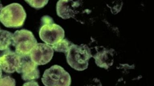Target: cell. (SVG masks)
Masks as SVG:
<instances>
[{
	"mask_svg": "<svg viewBox=\"0 0 154 86\" xmlns=\"http://www.w3.org/2000/svg\"><path fill=\"white\" fill-rule=\"evenodd\" d=\"M26 12L23 6L13 3L3 7L0 12V21L8 28H19L23 25L26 19Z\"/></svg>",
	"mask_w": 154,
	"mask_h": 86,
	"instance_id": "cell-1",
	"label": "cell"
},
{
	"mask_svg": "<svg viewBox=\"0 0 154 86\" xmlns=\"http://www.w3.org/2000/svg\"><path fill=\"white\" fill-rule=\"evenodd\" d=\"M41 21L39 37L46 44L52 46L63 39L64 30L59 25L54 23L51 17L44 16L41 19Z\"/></svg>",
	"mask_w": 154,
	"mask_h": 86,
	"instance_id": "cell-2",
	"label": "cell"
},
{
	"mask_svg": "<svg viewBox=\"0 0 154 86\" xmlns=\"http://www.w3.org/2000/svg\"><path fill=\"white\" fill-rule=\"evenodd\" d=\"M67 63L73 69L83 70L87 69L89 59L91 57L90 51L87 45L72 44L66 53Z\"/></svg>",
	"mask_w": 154,
	"mask_h": 86,
	"instance_id": "cell-3",
	"label": "cell"
},
{
	"mask_svg": "<svg viewBox=\"0 0 154 86\" xmlns=\"http://www.w3.org/2000/svg\"><path fill=\"white\" fill-rule=\"evenodd\" d=\"M37 44V39L32 32L28 30H18L13 34L12 45L15 47V52L19 56L30 55Z\"/></svg>",
	"mask_w": 154,
	"mask_h": 86,
	"instance_id": "cell-4",
	"label": "cell"
},
{
	"mask_svg": "<svg viewBox=\"0 0 154 86\" xmlns=\"http://www.w3.org/2000/svg\"><path fill=\"white\" fill-rule=\"evenodd\" d=\"M45 86H70L71 78L69 73L62 67L52 66L44 71L42 78Z\"/></svg>",
	"mask_w": 154,
	"mask_h": 86,
	"instance_id": "cell-5",
	"label": "cell"
},
{
	"mask_svg": "<svg viewBox=\"0 0 154 86\" xmlns=\"http://www.w3.org/2000/svg\"><path fill=\"white\" fill-rule=\"evenodd\" d=\"M20 61L16 71L21 74L22 79L25 81L37 79L40 77L38 65L31 60L30 55L20 56Z\"/></svg>",
	"mask_w": 154,
	"mask_h": 86,
	"instance_id": "cell-6",
	"label": "cell"
},
{
	"mask_svg": "<svg viewBox=\"0 0 154 86\" xmlns=\"http://www.w3.org/2000/svg\"><path fill=\"white\" fill-rule=\"evenodd\" d=\"M54 51L51 46L45 44H36L30 53L31 60L37 65H44L49 63L54 56Z\"/></svg>",
	"mask_w": 154,
	"mask_h": 86,
	"instance_id": "cell-7",
	"label": "cell"
},
{
	"mask_svg": "<svg viewBox=\"0 0 154 86\" xmlns=\"http://www.w3.org/2000/svg\"><path fill=\"white\" fill-rule=\"evenodd\" d=\"M20 61V56L8 49L0 56V67L5 72L12 73L16 71Z\"/></svg>",
	"mask_w": 154,
	"mask_h": 86,
	"instance_id": "cell-8",
	"label": "cell"
},
{
	"mask_svg": "<svg viewBox=\"0 0 154 86\" xmlns=\"http://www.w3.org/2000/svg\"><path fill=\"white\" fill-rule=\"evenodd\" d=\"M79 6L77 1H59L57 3V14L58 16L64 19L73 17L75 13V8Z\"/></svg>",
	"mask_w": 154,
	"mask_h": 86,
	"instance_id": "cell-9",
	"label": "cell"
},
{
	"mask_svg": "<svg viewBox=\"0 0 154 86\" xmlns=\"http://www.w3.org/2000/svg\"><path fill=\"white\" fill-rule=\"evenodd\" d=\"M13 33L9 31L0 30V51H5L9 49L12 44Z\"/></svg>",
	"mask_w": 154,
	"mask_h": 86,
	"instance_id": "cell-10",
	"label": "cell"
},
{
	"mask_svg": "<svg viewBox=\"0 0 154 86\" xmlns=\"http://www.w3.org/2000/svg\"><path fill=\"white\" fill-rule=\"evenodd\" d=\"M72 44V43L67 39H63L59 42L52 45V47L56 52H63L66 54Z\"/></svg>",
	"mask_w": 154,
	"mask_h": 86,
	"instance_id": "cell-11",
	"label": "cell"
},
{
	"mask_svg": "<svg viewBox=\"0 0 154 86\" xmlns=\"http://www.w3.org/2000/svg\"><path fill=\"white\" fill-rule=\"evenodd\" d=\"M31 7L38 10L43 8L48 4V1H25Z\"/></svg>",
	"mask_w": 154,
	"mask_h": 86,
	"instance_id": "cell-12",
	"label": "cell"
},
{
	"mask_svg": "<svg viewBox=\"0 0 154 86\" xmlns=\"http://www.w3.org/2000/svg\"><path fill=\"white\" fill-rule=\"evenodd\" d=\"M15 80L9 76H3L0 78V86H15Z\"/></svg>",
	"mask_w": 154,
	"mask_h": 86,
	"instance_id": "cell-13",
	"label": "cell"
},
{
	"mask_svg": "<svg viewBox=\"0 0 154 86\" xmlns=\"http://www.w3.org/2000/svg\"><path fill=\"white\" fill-rule=\"evenodd\" d=\"M84 86H102V84L99 80L97 79H95L91 82H89L86 85Z\"/></svg>",
	"mask_w": 154,
	"mask_h": 86,
	"instance_id": "cell-14",
	"label": "cell"
},
{
	"mask_svg": "<svg viewBox=\"0 0 154 86\" xmlns=\"http://www.w3.org/2000/svg\"><path fill=\"white\" fill-rule=\"evenodd\" d=\"M23 86H39L37 82L35 81H31L24 83Z\"/></svg>",
	"mask_w": 154,
	"mask_h": 86,
	"instance_id": "cell-15",
	"label": "cell"
},
{
	"mask_svg": "<svg viewBox=\"0 0 154 86\" xmlns=\"http://www.w3.org/2000/svg\"><path fill=\"white\" fill-rule=\"evenodd\" d=\"M2 8H3V7H2V4H1V2L0 1V12H1V10L2 9Z\"/></svg>",
	"mask_w": 154,
	"mask_h": 86,
	"instance_id": "cell-16",
	"label": "cell"
},
{
	"mask_svg": "<svg viewBox=\"0 0 154 86\" xmlns=\"http://www.w3.org/2000/svg\"><path fill=\"white\" fill-rule=\"evenodd\" d=\"M2 69H1V68L0 67V78H1V76H2Z\"/></svg>",
	"mask_w": 154,
	"mask_h": 86,
	"instance_id": "cell-17",
	"label": "cell"
},
{
	"mask_svg": "<svg viewBox=\"0 0 154 86\" xmlns=\"http://www.w3.org/2000/svg\"><path fill=\"white\" fill-rule=\"evenodd\" d=\"M0 30H1V27H0Z\"/></svg>",
	"mask_w": 154,
	"mask_h": 86,
	"instance_id": "cell-18",
	"label": "cell"
}]
</instances>
